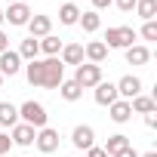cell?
<instances>
[{"label":"cell","mask_w":157,"mask_h":157,"mask_svg":"<svg viewBox=\"0 0 157 157\" xmlns=\"http://www.w3.org/2000/svg\"><path fill=\"white\" fill-rule=\"evenodd\" d=\"M25 74H28V83H31V86L56 90V86L65 80V65H62L59 59H34V62H28Z\"/></svg>","instance_id":"6da1fadb"},{"label":"cell","mask_w":157,"mask_h":157,"mask_svg":"<svg viewBox=\"0 0 157 157\" xmlns=\"http://www.w3.org/2000/svg\"><path fill=\"white\" fill-rule=\"evenodd\" d=\"M19 120L28 123V126H34V129H43L46 126V108L40 102H25L19 108Z\"/></svg>","instance_id":"7a4b0ae2"},{"label":"cell","mask_w":157,"mask_h":157,"mask_svg":"<svg viewBox=\"0 0 157 157\" xmlns=\"http://www.w3.org/2000/svg\"><path fill=\"white\" fill-rule=\"evenodd\" d=\"M74 83L80 90H93L96 83H102V68L99 65H77V74H74Z\"/></svg>","instance_id":"3957f363"},{"label":"cell","mask_w":157,"mask_h":157,"mask_svg":"<svg viewBox=\"0 0 157 157\" xmlns=\"http://www.w3.org/2000/svg\"><path fill=\"white\" fill-rule=\"evenodd\" d=\"M105 40H108V43H105L108 49H126V46H132L136 31H132V28H126V25H120V28H108Z\"/></svg>","instance_id":"277c9868"},{"label":"cell","mask_w":157,"mask_h":157,"mask_svg":"<svg viewBox=\"0 0 157 157\" xmlns=\"http://www.w3.org/2000/svg\"><path fill=\"white\" fill-rule=\"evenodd\" d=\"M31 10H28V3H10V10H3V22H10V25H16V28H22V25H28L31 22Z\"/></svg>","instance_id":"5b68a950"},{"label":"cell","mask_w":157,"mask_h":157,"mask_svg":"<svg viewBox=\"0 0 157 157\" xmlns=\"http://www.w3.org/2000/svg\"><path fill=\"white\" fill-rule=\"evenodd\" d=\"M114 86H117V99H126V102H129V99L142 96V80H139V77H132V74L120 77Z\"/></svg>","instance_id":"8992f818"},{"label":"cell","mask_w":157,"mask_h":157,"mask_svg":"<svg viewBox=\"0 0 157 157\" xmlns=\"http://www.w3.org/2000/svg\"><path fill=\"white\" fill-rule=\"evenodd\" d=\"M34 145H37L43 154H52V151L59 148V132H56V129H49V126H43V129H37Z\"/></svg>","instance_id":"52a82bcc"},{"label":"cell","mask_w":157,"mask_h":157,"mask_svg":"<svg viewBox=\"0 0 157 157\" xmlns=\"http://www.w3.org/2000/svg\"><path fill=\"white\" fill-rule=\"evenodd\" d=\"M19 68H22L19 52H13V49L0 52V77H16V74H19Z\"/></svg>","instance_id":"ba28073f"},{"label":"cell","mask_w":157,"mask_h":157,"mask_svg":"<svg viewBox=\"0 0 157 157\" xmlns=\"http://www.w3.org/2000/svg\"><path fill=\"white\" fill-rule=\"evenodd\" d=\"M71 142H74V148H83V151H90L93 145H96V132H93V126H74V132H71Z\"/></svg>","instance_id":"9c48e42d"},{"label":"cell","mask_w":157,"mask_h":157,"mask_svg":"<svg viewBox=\"0 0 157 157\" xmlns=\"http://www.w3.org/2000/svg\"><path fill=\"white\" fill-rule=\"evenodd\" d=\"M34 139H37V129L34 126H28V123H16L13 126V145L28 148V145H34Z\"/></svg>","instance_id":"30bf717a"},{"label":"cell","mask_w":157,"mask_h":157,"mask_svg":"<svg viewBox=\"0 0 157 157\" xmlns=\"http://www.w3.org/2000/svg\"><path fill=\"white\" fill-rule=\"evenodd\" d=\"M49 28H52V19H49V16H31V22H28V31H31L34 40H37V37H46Z\"/></svg>","instance_id":"8fae6325"},{"label":"cell","mask_w":157,"mask_h":157,"mask_svg":"<svg viewBox=\"0 0 157 157\" xmlns=\"http://www.w3.org/2000/svg\"><path fill=\"white\" fill-rule=\"evenodd\" d=\"M96 102L105 105V108L114 105V102H117V86H114V83H105V80L96 83Z\"/></svg>","instance_id":"7c38bea8"},{"label":"cell","mask_w":157,"mask_h":157,"mask_svg":"<svg viewBox=\"0 0 157 157\" xmlns=\"http://www.w3.org/2000/svg\"><path fill=\"white\" fill-rule=\"evenodd\" d=\"M62 65H83V46L80 43H68L62 46Z\"/></svg>","instance_id":"4fadbf2b"},{"label":"cell","mask_w":157,"mask_h":157,"mask_svg":"<svg viewBox=\"0 0 157 157\" xmlns=\"http://www.w3.org/2000/svg\"><path fill=\"white\" fill-rule=\"evenodd\" d=\"M83 56L93 62V65H102L105 59H108V46L102 43V40H93V43H86V49H83Z\"/></svg>","instance_id":"5bb4252c"},{"label":"cell","mask_w":157,"mask_h":157,"mask_svg":"<svg viewBox=\"0 0 157 157\" xmlns=\"http://www.w3.org/2000/svg\"><path fill=\"white\" fill-rule=\"evenodd\" d=\"M108 108H111V120H114V123H126V120L132 117V108H129L126 99H117V102L108 105Z\"/></svg>","instance_id":"9a60e30c"},{"label":"cell","mask_w":157,"mask_h":157,"mask_svg":"<svg viewBox=\"0 0 157 157\" xmlns=\"http://www.w3.org/2000/svg\"><path fill=\"white\" fill-rule=\"evenodd\" d=\"M148 59H151L148 46H139V43L126 46V62H129V65H148Z\"/></svg>","instance_id":"2e32d148"},{"label":"cell","mask_w":157,"mask_h":157,"mask_svg":"<svg viewBox=\"0 0 157 157\" xmlns=\"http://www.w3.org/2000/svg\"><path fill=\"white\" fill-rule=\"evenodd\" d=\"M19 123V108L13 102H0V126H16Z\"/></svg>","instance_id":"e0dca14e"},{"label":"cell","mask_w":157,"mask_h":157,"mask_svg":"<svg viewBox=\"0 0 157 157\" xmlns=\"http://www.w3.org/2000/svg\"><path fill=\"white\" fill-rule=\"evenodd\" d=\"M37 43H40V52H46V59H56V56L62 52V40H59V37H52V34L40 37Z\"/></svg>","instance_id":"ac0fdd59"},{"label":"cell","mask_w":157,"mask_h":157,"mask_svg":"<svg viewBox=\"0 0 157 157\" xmlns=\"http://www.w3.org/2000/svg\"><path fill=\"white\" fill-rule=\"evenodd\" d=\"M136 13H139V19L154 22V16H157V0H136Z\"/></svg>","instance_id":"d6986e66"},{"label":"cell","mask_w":157,"mask_h":157,"mask_svg":"<svg viewBox=\"0 0 157 157\" xmlns=\"http://www.w3.org/2000/svg\"><path fill=\"white\" fill-rule=\"evenodd\" d=\"M59 93H62V99H65V102H77V99L83 96V90L77 86L74 80H62V83H59Z\"/></svg>","instance_id":"ffe728a7"},{"label":"cell","mask_w":157,"mask_h":157,"mask_svg":"<svg viewBox=\"0 0 157 157\" xmlns=\"http://www.w3.org/2000/svg\"><path fill=\"white\" fill-rule=\"evenodd\" d=\"M37 56H40V43H37L34 37L22 40V46H19V59H28V62H34Z\"/></svg>","instance_id":"44dd1931"},{"label":"cell","mask_w":157,"mask_h":157,"mask_svg":"<svg viewBox=\"0 0 157 157\" xmlns=\"http://www.w3.org/2000/svg\"><path fill=\"white\" fill-rule=\"evenodd\" d=\"M129 108L139 111V114H151V111H157V105H154L151 96H136V99H129Z\"/></svg>","instance_id":"7402d4cb"},{"label":"cell","mask_w":157,"mask_h":157,"mask_svg":"<svg viewBox=\"0 0 157 157\" xmlns=\"http://www.w3.org/2000/svg\"><path fill=\"white\" fill-rule=\"evenodd\" d=\"M77 19H80V10H77L74 3H65V6L59 10V22H62V25H77Z\"/></svg>","instance_id":"603a6c76"},{"label":"cell","mask_w":157,"mask_h":157,"mask_svg":"<svg viewBox=\"0 0 157 157\" xmlns=\"http://www.w3.org/2000/svg\"><path fill=\"white\" fill-rule=\"evenodd\" d=\"M83 25V31L86 34H96L99 31V25H102V19H99V13H80V19H77Z\"/></svg>","instance_id":"cb8c5ba5"},{"label":"cell","mask_w":157,"mask_h":157,"mask_svg":"<svg viewBox=\"0 0 157 157\" xmlns=\"http://www.w3.org/2000/svg\"><path fill=\"white\" fill-rule=\"evenodd\" d=\"M129 145V136H123V132H117V136H111L108 139V145H105V151H108V157L111 154H117V151H123Z\"/></svg>","instance_id":"d4e9b609"},{"label":"cell","mask_w":157,"mask_h":157,"mask_svg":"<svg viewBox=\"0 0 157 157\" xmlns=\"http://www.w3.org/2000/svg\"><path fill=\"white\" fill-rule=\"evenodd\" d=\"M142 37L145 40H157V22H145L142 25Z\"/></svg>","instance_id":"484cf974"},{"label":"cell","mask_w":157,"mask_h":157,"mask_svg":"<svg viewBox=\"0 0 157 157\" xmlns=\"http://www.w3.org/2000/svg\"><path fill=\"white\" fill-rule=\"evenodd\" d=\"M10 148H13V139H10V136H3V132H0V157H3V154H6Z\"/></svg>","instance_id":"4316f807"},{"label":"cell","mask_w":157,"mask_h":157,"mask_svg":"<svg viewBox=\"0 0 157 157\" xmlns=\"http://www.w3.org/2000/svg\"><path fill=\"white\" fill-rule=\"evenodd\" d=\"M117 3V10H123V13H132L136 10V0H114Z\"/></svg>","instance_id":"83f0119b"},{"label":"cell","mask_w":157,"mask_h":157,"mask_svg":"<svg viewBox=\"0 0 157 157\" xmlns=\"http://www.w3.org/2000/svg\"><path fill=\"white\" fill-rule=\"evenodd\" d=\"M111 157H139V151H136L132 145H126L123 151H117V154H111Z\"/></svg>","instance_id":"f1b7e54d"},{"label":"cell","mask_w":157,"mask_h":157,"mask_svg":"<svg viewBox=\"0 0 157 157\" xmlns=\"http://www.w3.org/2000/svg\"><path fill=\"white\" fill-rule=\"evenodd\" d=\"M86 157H108V151H105V148H99V145H93V148L86 151Z\"/></svg>","instance_id":"f546056e"},{"label":"cell","mask_w":157,"mask_h":157,"mask_svg":"<svg viewBox=\"0 0 157 157\" xmlns=\"http://www.w3.org/2000/svg\"><path fill=\"white\" fill-rule=\"evenodd\" d=\"M145 126H151V129L157 126V111H151V114H145Z\"/></svg>","instance_id":"4dcf8cb0"},{"label":"cell","mask_w":157,"mask_h":157,"mask_svg":"<svg viewBox=\"0 0 157 157\" xmlns=\"http://www.w3.org/2000/svg\"><path fill=\"white\" fill-rule=\"evenodd\" d=\"M6 49H10V37L0 31V52H6Z\"/></svg>","instance_id":"1f68e13d"},{"label":"cell","mask_w":157,"mask_h":157,"mask_svg":"<svg viewBox=\"0 0 157 157\" xmlns=\"http://www.w3.org/2000/svg\"><path fill=\"white\" fill-rule=\"evenodd\" d=\"M111 3H114V0H93V6H96V10H105V6H111Z\"/></svg>","instance_id":"d6a6232c"},{"label":"cell","mask_w":157,"mask_h":157,"mask_svg":"<svg viewBox=\"0 0 157 157\" xmlns=\"http://www.w3.org/2000/svg\"><path fill=\"white\" fill-rule=\"evenodd\" d=\"M142 157H157V151H148V154H142Z\"/></svg>","instance_id":"836d02e7"},{"label":"cell","mask_w":157,"mask_h":157,"mask_svg":"<svg viewBox=\"0 0 157 157\" xmlns=\"http://www.w3.org/2000/svg\"><path fill=\"white\" fill-rule=\"evenodd\" d=\"M0 25H3V10H0Z\"/></svg>","instance_id":"e575fe53"},{"label":"cell","mask_w":157,"mask_h":157,"mask_svg":"<svg viewBox=\"0 0 157 157\" xmlns=\"http://www.w3.org/2000/svg\"><path fill=\"white\" fill-rule=\"evenodd\" d=\"M65 3H74V0H65Z\"/></svg>","instance_id":"d590c367"},{"label":"cell","mask_w":157,"mask_h":157,"mask_svg":"<svg viewBox=\"0 0 157 157\" xmlns=\"http://www.w3.org/2000/svg\"><path fill=\"white\" fill-rule=\"evenodd\" d=\"M10 3H19V0H10Z\"/></svg>","instance_id":"8d00e7d4"},{"label":"cell","mask_w":157,"mask_h":157,"mask_svg":"<svg viewBox=\"0 0 157 157\" xmlns=\"http://www.w3.org/2000/svg\"><path fill=\"white\" fill-rule=\"evenodd\" d=\"M0 83H3V77H0Z\"/></svg>","instance_id":"74e56055"}]
</instances>
